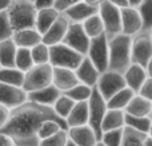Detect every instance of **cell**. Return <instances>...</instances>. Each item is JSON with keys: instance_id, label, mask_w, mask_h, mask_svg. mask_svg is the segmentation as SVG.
I'll use <instances>...</instances> for the list:
<instances>
[{"instance_id": "cell-1", "label": "cell", "mask_w": 152, "mask_h": 146, "mask_svg": "<svg viewBox=\"0 0 152 146\" xmlns=\"http://www.w3.org/2000/svg\"><path fill=\"white\" fill-rule=\"evenodd\" d=\"M45 119L58 121L68 130L67 121L61 118L52 106L27 101L15 109H11L10 119L0 129V133L10 136L15 146H40L42 139L39 137V129Z\"/></svg>"}, {"instance_id": "cell-2", "label": "cell", "mask_w": 152, "mask_h": 146, "mask_svg": "<svg viewBox=\"0 0 152 146\" xmlns=\"http://www.w3.org/2000/svg\"><path fill=\"white\" fill-rule=\"evenodd\" d=\"M108 43H110L108 70L124 74L127 69L132 64V36L121 32L110 38Z\"/></svg>"}, {"instance_id": "cell-3", "label": "cell", "mask_w": 152, "mask_h": 146, "mask_svg": "<svg viewBox=\"0 0 152 146\" xmlns=\"http://www.w3.org/2000/svg\"><path fill=\"white\" fill-rule=\"evenodd\" d=\"M36 15L37 7L32 0H16L8 8V16H10V21L13 28V32L21 28L35 27Z\"/></svg>"}, {"instance_id": "cell-4", "label": "cell", "mask_w": 152, "mask_h": 146, "mask_svg": "<svg viewBox=\"0 0 152 146\" xmlns=\"http://www.w3.org/2000/svg\"><path fill=\"white\" fill-rule=\"evenodd\" d=\"M50 50H51L50 63L53 67H66V69L76 70L80 66L84 56H86L83 54L77 52L72 47L67 46L63 42L50 46Z\"/></svg>"}, {"instance_id": "cell-5", "label": "cell", "mask_w": 152, "mask_h": 146, "mask_svg": "<svg viewBox=\"0 0 152 146\" xmlns=\"http://www.w3.org/2000/svg\"><path fill=\"white\" fill-rule=\"evenodd\" d=\"M52 78H53V66L51 63L35 64L31 70H28L26 72L23 88L27 93L40 90L43 87L52 85Z\"/></svg>"}, {"instance_id": "cell-6", "label": "cell", "mask_w": 152, "mask_h": 146, "mask_svg": "<svg viewBox=\"0 0 152 146\" xmlns=\"http://www.w3.org/2000/svg\"><path fill=\"white\" fill-rule=\"evenodd\" d=\"M99 13L103 19L108 39L123 32L121 24V8L111 3L110 0H103L99 5Z\"/></svg>"}, {"instance_id": "cell-7", "label": "cell", "mask_w": 152, "mask_h": 146, "mask_svg": "<svg viewBox=\"0 0 152 146\" xmlns=\"http://www.w3.org/2000/svg\"><path fill=\"white\" fill-rule=\"evenodd\" d=\"M89 105V122L88 125L91 126L95 130L99 141L103 137V130H102V123L103 119H104V115L108 110L107 106V101L104 99V97L102 95V93L99 91L97 86L94 87V91H92V95L88 101Z\"/></svg>"}, {"instance_id": "cell-8", "label": "cell", "mask_w": 152, "mask_h": 146, "mask_svg": "<svg viewBox=\"0 0 152 146\" xmlns=\"http://www.w3.org/2000/svg\"><path fill=\"white\" fill-rule=\"evenodd\" d=\"M87 55L91 58L100 72L107 71L110 66V43L105 32L96 38H92Z\"/></svg>"}, {"instance_id": "cell-9", "label": "cell", "mask_w": 152, "mask_h": 146, "mask_svg": "<svg viewBox=\"0 0 152 146\" xmlns=\"http://www.w3.org/2000/svg\"><path fill=\"white\" fill-rule=\"evenodd\" d=\"M152 58V34L151 31H140L132 36V63L142 64L147 69Z\"/></svg>"}, {"instance_id": "cell-10", "label": "cell", "mask_w": 152, "mask_h": 146, "mask_svg": "<svg viewBox=\"0 0 152 146\" xmlns=\"http://www.w3.org/2000/svg\"><path fill=\"white\" fill-rule=\"evenodd\" d=\"M97 88L102 93V95L104 97L105 101L113 97L118 91H120L121 88L127 87V82L124 74L113 70H107V71L102 72L100 78L97 80Z\"/></svg>"}, {"instance_id": "cell-11", "label": "cell", "mask_w": 152, "mask_h": 146, "mask_svg": "<svg viewBox=\"0 0 152 146\" xmlns=\"http://www.w3.org/2000/svg\"><path fill=\"white\" fill-rule=\"evenodd\" d=\"M63 43L72 47L77 52L87 55L89 50V44H91V38L84 31L83 23H71Z\"/></svg>"}, {"instance_id": "cell-12", "label": "cell", "mask_w": 152, "mask_h": 146, "mask_svg": "<svg viewBox=\"0 0 152 146\" xmlns=\"http://www.w3.org/2000/svg\"><path fill=\"white\" fill-rule=\"evenodd\" d=\"M27 101H28V93L23 87L0 82V103L1 105H5L10 109H15Z\"/></svg>"}, {"instance_id": "cell-13", "label": "cell", "mask_w": 152, "mask_h": 146, "mask_svg": "<svg viewBox=\"0 0 152 146\" xmlns=\"http://www.w3.org/2000/svg\"><path fill=\"white\" fill-rule=\"evenodd\" d=\"M69 26H71V20L61 12L60 16L56 19L55 23L50 27V29L45 34H43V42L48 46L61 43L64 40V38H66L67 32H68Z\"/></svg>"}, {"instance_id": "cell-14", "label": "cell", "mask_w": 152, "mask_h": 146, "mask_svg": "<svg viewBox=\"0 0 152 146\" xmlns=\"http://www.w3.org/2000/svg\"><path fill=\"white\" fill-rule=\"evenodd\" d=\"M121 24H123V34L129 36H135L143 31V19L139 10L136 7H124L121 8Z\"/></svg>"}, {"instance_id": "cell-15", "label": "cell", "mask_w": 152, "mask_h": 146, "mask_svg": "<svg viewBox=\"0 0 152 146\" xmlns=\"http://www.w3.org/2000/svg\"><path fill=\"white\" fill-rule=\"evenodd\" d=\"M52 83L59 90L66 93V91L71 90L72 87H75L76 85H79L81 82L76 75L75 70L66 69V67H53Z\"/></svg>"}, {"instance_id": "cell-16", "label": "cell", "mask_w": 152, "mask_h": 146, "mask_svg": "<svg viewBox=\"0 0 152 146\" xmlns=\"http://www.w3.org/2000/svg\"><path fill=\"white\" fill-rule=\"evenodd\" d=\"M75 72L81 83H86V85L91 86V87H95L97 85V80H99L100 74H102L88 55L84 56L80 66L75 70Z\"/></svg>"}, {"instance_id": "cell-17", "label": "cell", "mask_w": 152, "mask_h": 146, "mask_svg": "<svg viewBox=\"0 0 152 146\" xmlns=\"http://www.w3.org/2000/svg\"><path fill=\"white\" fill-rule=\"evenodd\" d=\"M68 137L69 139H72L76 142L79 146H95L96 142L99 141L95 130L91 126L81 125V126H74V128L68 129Z\"/></svg>"}, {"instance_id": "cell-18", "label": "cell", "mask_w": 152, "mask_h": 146, "mask_svg": "<svg viewBox=\"0 0 152 146\" xmlns=\"http://www.w3.org/2000/svg\"><path fill=\"white\" fill-rule=\"evenodd\" d=\"M61 94H63V91L59 90L52 83V85L47 86V87H43L40 90H35L28 93V101L36 102V103L44 105V106H53Z\"/></svg>"}, {"instance_id": "cell-19", "label": "cell", "mask_w": 152, "mask_h": 146, "mask_svg": "<svg viewBox=\"0 0 152 146\" xmlns=\"http://www.w3.org/2000/svg\"><path fill=\"white\" fill-rule=\"evenodd\" d=\"M97 12H99V7L91 5L84 0H81V1L76 3L75 5L69 7L67 11H64L63 13L71 20V23H83L86 19H88L89 16L95 15Z\"/></svg>"}, {"instance_id": "cell-20", "label": "cell", "mask_w": 152, "mask_h": 146, "mask_svg": "<svg viewBox=\"0 0 152 146\" xmlns=\"http://www.w3.org/2000/svg\"><path fill=\"white\" fill-rule=\"evenodd\" d=\"M12 39L15 40L18 47L32 48L43 42V35L37 31L36 27H29V28H21L15 31L12 35Z\"/></svg>"}, {"instance_id": "cell-21", "label": "cell", "mask_w": 152, "mask_h": 146, "mask_svg": "<svg viewBox=\"0 0 152 146\" xmlns=\"http://www.w3.org/2000/svg\"><path fill=\"white\" fill-rule=\"evenodd\" d=\"M124 78H126L127 86L131 87L134 91L139 93V90L142 88L143 83H144L145 79L148 78L147 69L143 67L142 64L132 63L131 66L127 69V71L124 72Z\"/></svg>"}, {"instance_id": "cell-22", "label": "cell", "mask_w": 152, "mask_h": 146, "mask_svg": "<svg viewBox=\"0 0 152 146\" xmlns=\"http://www.w3.org/2000/svg\"><path fill=\"white\" fill-rule=\"evenodd\" d=\"M67 125L69 128L74 126H81L87 125L89 122V105L88 101H81L76 102L72 111L68 114V117L66 118Z\"/></svg>"}, {"instance_id": "cell-23", "label": "cell", "mask_w": 152, "mask_h": 146, "mask_svg": "<svg viewBox=\"0 0 152 146\" xmlns=\"http://www.w3.org/2000/svg\"><path fill=\"white\" fill-rule=\"evenodd\" d=\"M60 11H58L55 7H45L37 10L36 15V24L35 27L37 28V31L40 34H45L50 29V27L56 21V19L60 16Z\"/></svg>"}, {"instance_id": "cell-24", "label": "cell", "mask_w": 152, "mask_h": 146, "mask_svg": "<svg viewBox=\"0 0 152 146\" xmlns=\"http://www.w3.org/2000/svg\"><path fill=\"white\" fill-rule=\"evenodd\" d=\"M124 111L127 114L137 115V117H150L152 113V101L142 97L140 94H136Z\"/></svg>"}, {"instance_id": "cell-25", "label": "cell", "mask_w": 152, "mask_h": 146, "mask_svg": "<svg viewBox=\"0 0 152 146\" xmlns=\"http://www.w3.org/2000/svg\"><path fill=\"white\" fill-rule=\"evenodd\" d=\"M124 126H126V111L119 109H108L102 123L103 133L115 129H121Z\"/></svg>"}, {"instance_id": "cell-26", "label": "cell", "mask_w": 152, "mask_h": 146, "mask_svg": "<svg viewBox=\"0 0 152 146\" xmlns=\"http://www.w3.org/2000/svg\"><path fill=\"white\" fill-rule=\"evenodd\" d=\"M18 44L12 38L0 42V63L3 67H16Z\"/></svg>"}, {"instance_id": "cell-27", "label": "cell", "mask_w": 152, "mask_h": 146, "mask_svg": "<svg viewBox=\"0 0 152 146\" xmlns=\"http://www.w3.org/2000/svg\"><path fill=\"white\" fill-rule=\"evenodd\" d=\"M136 91H134L131 87H124L120 91L115 94L113 97H111L107 101V106L108 109H119V110H126V107L128 106V103L132 101L135 95H136Z\"/></svg>"}, {"instance_id": "cell-28", "label": "cell", "mask_w": 152, "mask_h": 146, "mask_svg": "<svg viewBox=\"0 0 152 146\" xmlns=\"http://www.w3.org/2000/svg\"><path fill=\"white\" fill-rule=\"evenodd\" d=\"M24 78H26V72L19 70L18 67H1L0 69V82L23 87Z\"/></svg>"}, {"instance_id": "cell-29", "label": "cell", "mask_w": 152, "mask_h": 146, "mask_svg": "<svg viewBox=\"0 0 152 146\" xmlns=\"http://www.w3.org/2000/svg\"><path fill=\"white\" fill-rule=\"evenodd\" d=\"M83 27H84V31L87 32V35H88L91 39L105 32L104 23H103V19L99 12L89 16L88 19H86V20L83 21Z\"/></svg>"}, {"instance_id": "cell-30", "label": "cell", "mask_w": 152, "mask_h": 146, "mask_svg": "<svg viewBox=\"0 0 152 146\" xmlns=\"http://www.w3.org/2000/svg\"><path fill=\"white\" fill-rule=\"evenodd\" d=\"M148 134L139 131L131 126H124L121 146H144V141Z\"/></svg>"}, {"instance_id": "cell-31", "label": "cell", "mask_w": 152, "mask_h": 146, "mask_svg": "<svg viewBox=\"0 0 152 146\" xmlns=\"http://www.w3.org/2000/svg\"><path fill=\"white\" fill-rule=\"evenodd\" d=\"M35 66L34 58H32V51L31 48L27 47H18V52H16V67L21 71L27 72Z\"/></svg>"}, {"instance_id": "cell-32", "label": "cell", "mask_w": 152, "mask_h": 146, "mask_svg": "<svg viewBox=\"0 0 152 146\" xmlns=\"http://www.w3.org/2000/svg\"><path fill=\"white\" fill-rule=\"evenodd\" d=\"M151 125H152L151 117H137V115H131L126 113V126H131V128L136 129V130L148 134Z\"/></svg>"}, {"instance_id": "cell-33", "label": "cell", "mask_w": 152, "mask_h": 146, "mask_svg": "<svg viewBox=\"0 0 152 146\" xmlns=\"http://www.w3.org/2000/svg\"><path fill=\"white\" fill-rule=\"evenodd\" d=\"M76 101L71 98V97H68L67 94H61L60 97H59V99L55 102V105H53V109H55V111L58 113L59 115H60L61 118H64L66 119L67 117H68V114L72 111V109H74Z\"/></svg>"}, {"instance_id": "cell-34", "label": "cell", "mask_w": 152, "mask_h": 146, "mask_svg": "<svg viewBox=\"0 0 152 146\" xmlns=\"http://www.w3.org/2000/svg\"><path fill=\"white\" fill-rule=\"evenodd\" d=\"M92 91H94V87L86 85V83H79L75 87H72L71 90L66 91L64 94L71 97L76 102H81V101H89V98L92 95Z\"/></svg>"}, {"instance_id": "cell-35", "label": "cell", "mask_w": 152, "mask_h": 146, "mask_svg": "<svg viewBox=\"0 0 152 146\" xmlns=\"http://www.w3.org/2000/svg\"><path fill=\"white\" fill-rule=\"evenodd\" d=\"M32 51V58H34L35 64H44L50 63V56H51V50L50 46L45 44L44 42L36 44L35 47L31 48Z\"/></svg>"}, {"instance_id": "cell-36", "label": "cell", "mask_w": 152, "mask_h": 146, "mask_svg": "<svg viewBox=\"0 0 152 146\" xmlns=\"http://www.w3.org/2000/svg\"><path fill=\"white\" fill-rule=\"evenodd\" d=\"M136 8L139 10L143 19V31H151L152 29V0H143Z\"/></svg>"}, {"instance_id": "cell-37", "label": "cell", "mask_w": 152, "mask_h": 146, "mask_svg": "<svg viewBox=\"0 0 152 146\" xmlns=\"http://www.w3.org/2000/svg\"><path fill=\"white\" fill-rule=\"evenodd\" d=\"M63 128L60 122L58 121H53V119H45L44 122L40 125V129H39V137L40 139H44V138H48V137L53 136L56 134L58 131H60Z\"/></svg>"}, {"instance_id": "cell-38", "label": "cell", "mask_w": 152, "mask_h": 146, "mask_svg": "<svg viewBox=\"0 0 152 146\" xmlns=\"http://www.w3.org/2000/svg\"><path fill=\"white\" fill-rule=\"evenodd\" d=\"M69 137H68V130L61 129L60 131H58L56 134L44 138L40 141V146H67Z\"/></svg>"}, {"instance_id": "cell-39", "label": "cell", "mask_w": 152, "mask_h": 146, "mask_svg": "<svg viewBox=\"0 0 152 146\" xmlns=\"http://www.w3.org/2000/svg\"><path fill=\"white\" fill-rule=\"evenodd\" d=\"M123 133H124V128L104 131L103 137H102V141L107 146H121V142H123Z\"/></svg>"}, {"instance_id": "cell-40", "label": "cell", "mask_w": 152, "mask_h": 146, "mask_svg": "<svg viewBox=\"0 0 152 146\" xmlns=\"http://www.w3.org/2000/svg\"><path fill=\"white\" fill-rule=\"evenodd\" d=\"M13 28L11 26L10 16H8V11H0V42L12 38Z\"/></svg>"}, {"instance_id": "cell-41", "label": "cell", "mask_w": 152, "mask_h": 146, "mask_svg": "<svg viewBox=\"0 0 152 146\" xmlns=\"http://www.w3.org/2000/svg\"><path fill=\"white\" fill-rule=\"evenodd\" d=\"M137 94H140L142 97L152 101V77H148L147 79H145V82L143 83L142 88L139 90Z\"/></svg>"}, {"instance_id": "cell-42", "label": "cell", "mask_w": 152, "mask_h": 146, "mask_svg": "<svg viewBox=\"0 0 152 146\" xmlns=\"http://www.w3.org/2000/svg\"><path fill=\"white\" fill-rule=\"evenodd\" d=\"M79 1H81V0H55L53 7L58 11H60V12H64V11H67L69 7L75 5L76 3H79Z\"/></svg>"}, {"instance_id": "cell-43", "label": "cell", "mask_w": 152, "mask_h": 146, "mask_svg": "<svg viewBox=\"0 0 152 146\" xmlns=\"http://www.w3.org/2000/svg\"><path fill=\"white\" fill-rule=\"evenodd\" d=\"M10 115H11V109L7 107L5 105L0 103V129L8 122L10 119Z\"/></svg>"}, {"instance_id": "cell-44", "label": "cell", "mask_w": 152, "mask_h": 146, "mask_svg": "<svg viewBox=\"0 0 152 146\" xmlns=\"http://www.w3.org/2000/svg\"><path fill=\"white\" fill-rule=\"evenodd\" d=\"M0 146H15V142L10 136L0 133Z\"/></svg>"}, {"instance_id": "cell-45", "label": "cell", "mask_w": 152, "mask_h": 146, "mask_svg": "<svg viewBox=\"0 0 152 146\" xmlns=\"http://www.w3.org/2000/svg\"><path fill=\"white\" fill-rule=\"evenodd\" d=\"M35 4H36L37 10H40V8H45V7H53L55 0H35Z\"/></svg>"}, {"instance_id": "cell-46", "label": "cell", "mask_w": 152, "mask_h": 146, "mask_svg": "<svg viewBox=\"0 0 152 146\" xmlns=\"http://www.w3.org/2000/svg\"><path fill=\"white\" fill-rule=\"evenodd\" d=\"M12 3L13 0H0V11H8Z\"/></svg>"}, {"instance_id": "cell-47", "label": "cell", "mask_w": 152, "mask_h": 146, "mask_svg": "<svg viewBox=\"0 0 152 146\" xmlns=\"http://www.w3.org/2000/svg\"><path fill=\"white\" fill-rule=\"evenodd\" d=\"M110 1L113 3L115 5H118V7H120V8L128 7V5H129V1H128V0H110Z\"/></svg>"}, {"instance_id": "cell-48", "label": "cell", "mask_w": 152, "mask_h": 146, "mask_svg": "<svg viewBox=\"0 0 152 146\" xmlns=\"http://www.w3.org/2000/svg\"><path fill=\"white\" fill-rule=\"evenodd\" d=\"M84 1L88 3V4H91V5H96V7H99L100 3H102L103 0H84Z\"/></svg>"}, {"instance_id": "cell-49", "label": "cell", "mask_w": 152, "mask_h": 146, "mask_svg": "<svg viewBox=\"0 0 152 146\" xmlns=\"http://www.w3.org/2000/svg\"><path fill=\"white\" fill-rule=\"evenodd\" d=\"M128 1H129V5H131V7H137L143 0H128Z\"/></svg>"}, {"instance_id": "cell-50", "label": "cell", "mask_w": 152, "mask_h": 146, "mask_svg": "<svg viewBox=\"0 0 152 146\" xmlns=\"http://www.w3.org/2000/svg\"><path fill=\"white\" fill-rule=\"evenodd\" d=\"M147 72H148V77H152V58H151L150 63H148V66H147Z\"/></svg>"}, {"instance_id": "cell-51", "label": "cell", "mask_w": 152, "mask_h": 146, "mask_svg": "<svg viewBox=\"0 0 152 146\" xmlns=\"http://www.w3.org/2000/svg\"><path fill=\"white\" fill-rule=\"evenodd\" d=\"M144 146H152V137L151 136H147V138H145V141H144Z\"/></svg>"}, {"instance_id": "cell-52", "label": "cell", "mask_w": 152, "mask_h": 146, "mask_svg": "<svg viewBox=\"0 0 152 146\" xmlns=\"http://www.w3.org/2000/svg\"><path fill=\"white\" fill-rule=\"evenodd\" d=\"M67 146H79L76 142H74L72 139H68V142H67Z\"/></svg>"}, {"instance_id": "cell-53", "label": "cell", "mask_w": 152, "mask_h": 146, "mask_svg": "<svg viewBox=\"0 0 152 146\" xmlns=\"http://www.w3.org/2000/svg\"><path fill=\"white\" fill-rule=\"evenodd\" d=\"M95 146H107V145H105L104 142H103L102 139H100V141H97V142H96V145H95Z\"/></svg>"}, {"instance_id": "cell-54", "label": "cell", "mask_w": 152, "mask_h": 146, "mask_svg": "<svg viewBox=\"0 0 152 146\" xmlns=\"http://www.w3.org/2000/svg\"><path fill=\"white\" fill-rule=\"evenodd\" d=\"M148 136L152 137V125H151V129H150V133H148Z\"/></svg>"}, {"instance_id": "cell-55", "label": "cell", "mask_w": 152, "mask_h": 146, "mask_svg": "<svg viewBox=\"0 0 152 146\" xmlns=\"http://www.w3.org/2000/svg\"><path fill=\"white\" fill-rule=\"evenodd\" d=\"M1 67H3V66H1V63H0V69H1Z\"/></svg>"}, {"instance_id": "cell-56", "label": "cell", "mask_w": 152, "mask_h": 146, "mask_svg": "<svg viewBox=\"0 0 152 146\" xmlns=\"http://www.w3.org/2000/svg\"><path fill=\"white\" fill-rule=\"evenodd\" d=\"M150 117H151V118H152V113H151V115H150Z\"/></svg>"}, {"instance_id": "cell-57", "label": "cell", "mask_w": 152, "mask_h": 146, "mask_svg": "<svg viewBox=\"0 0 152 146\" xmlns=\"http://www.w3.org/2000/svg\"><path fill=\"white\" fill-rule=\"evenodd\" d=\"M151 34H152V29H151Z\"/></svg>"}, {"instance_id": "cell-58", "label": "cell", "mask_w": 152, "mask_h": 146, "mask_svg": "<svg viewBox=\"0 0 152 146\" xmlns=\"http://www.w3.org/2000/svg\"><path fill=\"white\" fill-rule=\"evenodd\" d=\"M32 1H35V0H32Z\"/></svg>"}, {"instance_id": "cell-59", "label": "cell", "mask_w": 152, "mask_h": 146, "mask_svg": "<svg viewBox=\"0 0 152 146\" xmlns=\"http://www.w3.org/2000/svg\"><path fill=\"white\" fill-rule=\"evenodd\" d=\"M13 1H16V0H13Z\"/></svg>"}]
</instances>
